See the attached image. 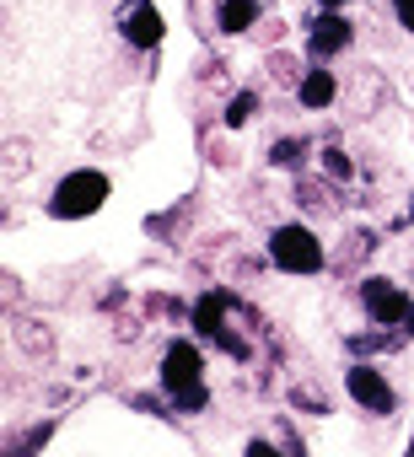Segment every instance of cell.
Segmentation results:
<instances>
[{"mask_svg":"<svg viewBox=\"0 0 414 457\" xmlns=\"http://www.w3.org/2000/svg\"><path fill=\"white\" fill-rule=\"evenodd\" d=\"M167 403H172V414H199V409H211V387H204V377L183 382V387L167 393Z\"/></svg>","mask_w":414,"mask_h":457,"instance_id":"13","label":"cell"},{"mask_svg":"<svg viewBox=\"0 0 414 457\" xmlns=\"http://www.w3.org/2000/svg\"><path fill=\"white\" fill-rule=\"evenodd\" d=\"M28 167H33V156H28V140H12V145H6V178L17 183Z\"/></svg>","mask_w":414,"mask_h":457,"instance_id":"19","label":"cell"},{"mask_svg":"<svg viewBox=\"0 0 414 457\" xmlns=\"http://www.w3.org/2000/svg\"><path fill=\"white\" fill-rule=\"evenodd\" d=\"M291 403H296V409H312V414H328V398H323L312 382H296V387H291Z\"/></svg>","mask_w":414,"mask_h":457,"instance_id":"18","label":"cell"},{"mask_svg":"<svg viewBox=\"0 0 414 457\" xmlns=\"http://www.w3.org/2000/svg\"><path fill=\"white\" fill-rule=\"evenodd\" d=\"M377 253V237L366 232V226H355V232L344 237V248H339V270H355V264H366Z\"/></svg>","mask_w":414,"mask_h":457,"instance_id":"14","label":"cell"},{"mask_svg":"<svg viewBox=\"0 0 414 457\" xmlns=\"http://www.w3.org/2000/svg\"><path fill=\"white\" fill-rule=\"evenodd\" d=\"M409 334H414V312H409Z\"/></svg>","mask_w":414,"mask_h":457,"instance_id":"23","label":"cell"},{"mask_svg":"<svg viewBox=\"0 0 414 457\" xmlns=\"http://www.w3.org/2000/svg\"><path fill=\"white\" fill-rule=\"evenodd\" d=\"M227 312H232V296L216 286V291H204V296L194 302V312H188V318H194V328H199L204 339H216V334L227 328Z\"/></svg>","mask_w":414,"mask_h":457,"instance_id":"9","label":"cell"},{"mask_svg":"<svg viewBox=\"0 0 414 457\" xmlns=\"http://www.w3.org/2000/svg\"><path fill=\"white\" fill-rule=\"evenodd\" d=\"M199 377H204V355H199V345L172 339V345L161 350V393H172V387H183V382H199Z\"/></svg>","mask_w":414,"mask_h":457,"instance_id":"7","label":"cell"},{"mask_svg":"<svg viewBox=\"0 0 414 457\" xmlns=\"http://www.w3.org/2000/svg\"><path fill=\"white\" fill-rule=\"evenodd\" d=\"M307 156H312V140H296V135H286V140L269 145V167H280V172H302Z\"/></svg>","mask_w":414,"mask_h":457,"instance_id":"12","label":"cell"},{"mask_svg":"<svg viewBox=\"0 0 414 457\" xmlns=\"http://www.w3.org/2000/svg\"><path fill=\"white\" fill-rule=\"evenodd\" d=\"M119 38L129 49H156L167 38V22H161V12L151 6V0H135V6L119 12Z\"/></svg>","mask_w":414,"mask_h":457,"instance_id":"6","label":"cell"},{"mask_svg":"<svg viewBox=\"0 0 414 457\" xmlns=\"http://www.w3.org/2000/svg\"><path fill=\"white\" fill-rule=\"evenodd\" d=\"M323 172H328V178H339V183H344V178H355V162H350V151L328 145V151H323Z\"/></svg>","mask_w":414,"mask_h":457,"instance_id":"17","label":"cell"},{"mask_svg":"<svg viewBox=\"0 0 414 457\" xmlns=\"http://www.w3.org/2000/svg\"><path fill=\"white\" fill-rule=\"evenodd\" d=\"M409 220H414V199H409Z\"/></svg>","mask_w":414,"mask_h":457,"instance_id":"22","label":"cell"},{"mask_svg":"<svg viewBox=\"0 0 414 457\" xmlns=\"http://www.w3.org/2000/svg\"><path fill=\"white\" fill-rule=\"evenodd\" d=\"M17 345L33 355V361H44V355H54V334H44V323H17Z\"/></svg>","mask_w":414,"mask_h":457,"instance_id":"16","label":"cell"},{"mask_svg":"<svg viewBox=\"0 0 414 457\" xmlns=\"http://www.w3.org/2000/svg\"><path fill=\"white\" fill-rule=\"evenodd\" d=\"M344 393H350L366 414H393V409H398V393H393L387 371L371 366V361H350V371H344Z\"/></svg>","mask_w":414,"mask_h":457,"instance_id":"4","label":"cell"},{"mask_svg":"<svg viewBox=\"0 0 414 457\" xmlns=\"http://www.w3.org/2000/svg\"><path fill=\"white\" fill-rule=\"evenodd\" d=\"M108 194H113L108 172L76 167V172H65V178L54 183V194L44 199V210H49L54 220H87V215H97V210L108 204Z\"/></svg>","mask_w":414,"mask_h":457,"instance_id":"2","label":"cell"},{"mask_svg":"<svg viewBox=\"0 0 414 457\" xmlns=\"http://www.w3.org/2000/svg\"><path fill=\"white\" fill-rule=\"evenodd\" d=\"M360 307H366V318H371L377 328H398V323H409V312H414L409 291H403L398 280H387V275H366V280H360Z\"/></svg>","mask_w":414,"mask_h":457,"instance_id":"3","label":"cell"},{"mask_svg":"<svg viewBox=\"0 0 414 457\" xmlns=\"http://www.w3.org/2000/svg\"><path fill=\"white\" fill-rule=\"evenodd\" d=\"M264 248H269V264H275L280 275L307 280V275H323V270H328V243L312 232L307 220H280Z\"/></svg>","mask_w":414,"mask_h":457,"instance_id":"1","label":"cell"},{"mask_svg":"<svg viewBox=\"0 0 414 457\" xmlns=\"http://www.w3.org/2000/svg\"><path fill=\"white\" fill-rule=\"evenodd\" d=\"M253 22H259V0H221V6H216V28H221L227 38L248 33Z\"/></svg>","mask_w":414,"mask_h":457,"instance_id":"11","label":"cell"},{"mask_svg":"<svg viewBox=\"0 0 414 457\" xmlns=\"http://www.w3.org/2000/svg\"><path fill=\"white\" fill-rule=\"evenodd\" d=\"M296 103H302L307 113L334 108V103H339V76H334V71H323V65H312V71L296 81Z\"/></svg>","mask_w":414,"mask_h":457,"instance_id":"8","label":"cell"},{"mask_svg":"<svg viewBox=\"0 0 414 457\" xmlns=\"http://www.w3.org/2000/svg\"><path fill=\"white\" fill-rule=\"evenodd\" d=\"M393 17H398V28L414 38V0H393Z\"/></svg>","mask_w":414,"mask_h":457,"instance_id":"20","label":"cell"},{"mask_svg":"<svg viewBox=\"0 0 414 457\" xmlns=\"http://www.w3.org/2000/svg\"><path fill=\"white\" fill-rule=\"evenodd\" d=\"M339 178H302L296 183V204L302 210H312V215H334L339 210V188H334Z\"/></svg>","mask_w":414,"mask_h":457,"instance_id":"10","label":"cell"},{"mask_svg":"<svg viewBox=\"0 0 414 457\" xmlns=\"http://www.w3.org/2000/svg\"><path fill=\"white\" fill-rule=\"evenodd\" d=\"M350 6V0H323V12H344Z\"/></svg>","mask_w":414,"mask_h":457,"instance_id":"21","label":"cell"},{"mask_svg":"<svg viewBox=\"0 0 414 457\" xmlns=\"http://www.w3.org/2000/svg\"><path fill=\"white\" fill-rule=\"evenodd\" d=\"M355 44V22L344 17V12H318L312 22H307V54L312 60H334V54H344Z\"/></svg>","mask_w":414,"mask_h":457,"instance_id":"5","label":"cell"},{"mask_svg":"<svg viewBox=\"0 0 414 457\" xmlns=\"http://www.w3.org/2000/svg\"><path fill=\"white\" fill-rule=\"evenodd\" d=\"M259 103H264V97H259L253 87H248V92H237V97H232V103L221 108V124H227V129H243V124H253Z\"/></svg>","mask_w":414,"mask_h":457,"instance_id":"15","label":"cell"},{"mask_svg":"<svg viewBox=\"0 0 414 457\" xmlns=\"http://www.w3.org/2000/svg\"><path fill=\"white\" fill-rule=\"evenodd\" d=\"M409 452H414V436H409Z\"/></svg>","mask_w":414,"mask_h":457,"instance_id":"24","label":"cell"}]
</instances>
